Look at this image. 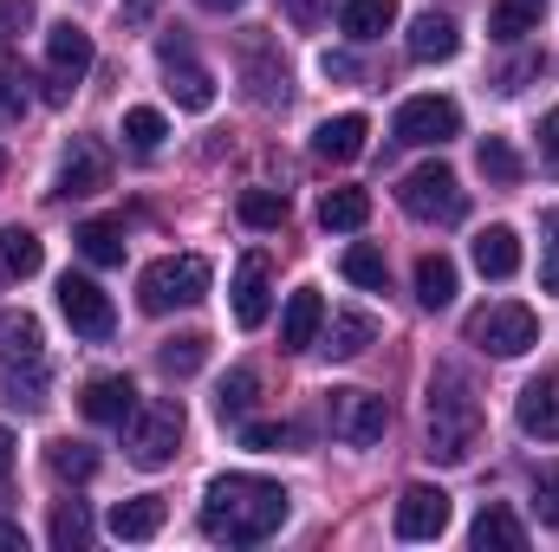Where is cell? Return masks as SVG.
<instances>
[{"label":"cell","instance_id":"cell-1","mask_svg":"<svg viewBox=\"0 0 559 552\" xmlns=\"http://www.w3.org/2000/svg\"><path fill=\"white\" fill-rule=\"evenodd\" d=\"M293 514V494L267 475H222L202 494V533L215 547H261L274 540Z\"/></svg>","mask_w":559,"mask_h":552},{"label":"cell","instance_id":"cell-2","mask_svg":"<svg viewBox=\"0 0 559 552\" xmlns=\"http://www.w3.org/2000/svg\"><path fill=\"white\" fill-rule=\"evenodd\" d=\"M429 461H442V468H455V461H468L475 448H481V397H475V384L455 371V364H436V377H429Z\"/></svg>","mask_w":559,"mask_h":552},{"label":"cell","instance_id":"cell-3","mask_svg":"<svg viewBox=\"0 0 559 552\" xmlns=\"http://www.w3.org/2000/svg\"><path fill=\"white\" fill-rule=\"evenodd\" d=\"M182 429H189L182 397H150V404H138L131 422H124V455H131L138 468H169L176 448H182Z\"/></svg>","mask_w":559,"mask_h":552},{"label":"cell","instance_id":"cell-4","mask_svg":"<svg viewBox=\"0 0 559 552\" xmlns=\"http://www.w3.org/2000/svg\"><path fill=\"white\" fill-rule=\"evenodd\" d=\"M397 202H404V215L423 221V228H455V221L468 215V189L455 182L449 163H423V169H411V176L397 182Z\"/></svg>","mask_w":559,"mask_h":552},{"label":"cell","instance_id":"cell-5","mask_svg":"<svg viewBox=\"0 0 559 552\" xmlns=\"http://www.w3.org/2000/svg\"><path fill=\"white\" fill-rule=\"evenodd\" d=\"M209 279H215V267H209L202 254H163V261H150V267H143L138 305H143V312L202 305V299H209Z\"/></svg>","mask_w":559,"mask_h":552},{"label":"cell","instance_id":"cell-6","mask_svg":"<svg viewBox=\"0 0 559 552\" xmlns=\"http://www.w3.org/2000/svg\"><path fill=\"white\" fill-rule=\"evenodd\" d=\"M468 345L488 351V358H521V351L540 345V319L521 299H495V305L468 312Z\"/></svg>","mask_w":559,"mask_h":552},{"label":"cell","instance_id":"cell-7","mask_svg":"<svg viewBox=\"0 0 559 552\" xmlns=\"http://www.w3.org/2000/svg\"><path fill=\"white\" fill-rule=\"evenodd\" d=\"M325 422H332V435H338L345 448H371V442H384V429H391V404L371 397V391H332V397H325Z\"/></svg>","mask_w":559,"mask_h":552},{"label":"cell","instance_id":"cell-8","mask_svg":"<svg viewBox=\"0 0 559 552\" xmlns=\"http://www.w3.org/2000/svg\"><path fill=\"white\" fill-rule=\"evenodd\" d=\"M59 312H66V325L79 332V338H111V325H118V312H111V292L98 286V279L85 274H66L59 279Z\"/></svg>","mask_w":559,"mask_h":552},{"label":"cell","instance_id":"cell-9","mask_svg":"<svg viewBox=\"0 0 559 552\" xmlns=\"http://www.w3.org/2000/svg\"><path fill=\"white\" fill-rule=\"evenodd\" d=\"M449 137H462V111H455V98H411V105L397 111V143L442 149Z\"/></svg>","mask_w":559,"mask_h":552},{"label":"cell","instance_id":"cell-10","mask_svg":"<svg viewBox=\"0 0 559 552\" xmlns=\"http://www.w3.org/2000/svg\"><path fill=\"white\" fill-rule=\"evenodd\" d=\"M98 189H111V149L98 137H72V149L59 156V195L66 202H85Z\"/></svg>","mask_w":559,"mask_h":552},{"label":"cell","instance_id":"cell-11","mask_svg":"<svg viewBox=\"0 0 559 552\" xmlns=\"http://www.w3.org/2000/svg\"><path fill=\"white\" fill-rule=\"evenodd\" d=\"M449 494L442 488H429V481H417V488H404L397 494V540H442L449 533Z\"/></svg>","mask_w":559,"mask_h":552},{"label":"cell","instance_id":"cell-12","mask_svg":"<svg viewBox=\"0 0 559 552\" xmlns=\"http://www.w3.org/2000/svg\"><path fill=\"white\" fill-rule=\"evenodd\" d=\"M241 72H248V98L254 105H286V59L267 33L241 39Z\"/></svg>","mask_w":559,"mask_h":552},{"label":"cell","instance_id":"cell-13","mask_svg":"<svg viewBox=\"0 0 559 552\" xmlns=\"http://www.w3.org/2000/svg\"><path fill=\"white\" fill-rule=\"evenodd\" d=\"M156 52H163V72H169V98H176L182 111H209V105H215V79L189 59V39H163Z\"/></svg>","mask_w":559,"mask_h":552},{"label":"cell","instance_id":"cell-14","mask_svg":"<svg viewBox=\"0 0 559 552\" xmlns=\"http://www.w3.org/2000/svg\"><path fill=\"white\" fill-rule=\"evenodd\" d=\"M92 33L85 26H72V20H59V26H46V79H59V85H79L85 72H92Z\"/></svg>","mask_w":559,"mask_h":552},{"label":"cell","instance_id":"cell-15","mask_svg":"<svg viewBox=\"0 0 559 552\" xmlns=\"http://www.w3.org/2000/svg\"><path fill=\"white\" fill-rule=\"evenodd\" d=\"M404 46H411L417 65H449V59L462 52V26H455V13H436V7H429V13L411 20V39H404Z\"/></svg>","mask_w":559,"mask_h":552},{"label":"cell","instance_id":"cell-16","mask_svg":"<svg viewBox=\"0 0 559 552\" xmlns=\"http://www.w3.org/2000/svg\"><path fill=\"white\" fill-rule=\"evenodd\" d=\"M267 312H274L267 254H241V267H235V319H241L248 332H261V325H267Z\"/></svg>","mask_w":559,"mask_h":552},{"label":"cell","instance_id":"cell-17","mask_svg":"<svg viewBox=\"0 0 559 552\" xmlns=\"http://www.w3.org/2000/svg\"><path fill=\"white\" fill-rule=\"evenodd\" d=\"M319 332H325V299L312 286H299L286 299V312H280V351H312Z\"/></svg>","mask_w":559,"mask_h":552},{"label":"cell","instance_id":"cell-18","mask_svg":"<svg viewBox=\"0 0 559 552\" xmlns=\"http://www.w3.org/2000/svg\"><path fill=\"white\" fill-rule=\"evenodd\" d=\"M79 410H85V422L124 429L131 410H138V384H131V377H92V384H85V397H79Z\"/></svg>","mask_w":559,"mask_h":552},{"label":"cell","instance_id":"cell-19","mask_svg":"<svg viewBox=\"0 0 559 552\" xmlns=\"http://www.w3.org/2000/svg\"><path fill=\"white\" fill-rule=\"evenodd\" d=\"M514 416H521V429H527V435H540V442H559V371H540V377L521 391Z\"/></svg>","mask_w":559,"mask_h":552},{"label":"cell","instance_id":"cell-20","mask_svg":"<svg viewBox=\"0 0 559 552\" xmlns=\"http://www.w3.org/2000/svg\"><path fill=\"white\" fill-rule=\"evenodd\" d=\"M365 137H371V124H365L358 111L325 118V124L312 131V156H319V163H358V156H365Z\"/></svg>","mask_w":559,"mask_h":552},{"label":"cell","instance_id":"cell-21","mask_svg":"<svg viewBox=\"0 0 559 552\" xmlns=\"http://www.w3.org/2000/svg\"><path fill=\"white\" fill-rule=\"evenodd\" d=\"M475 274L481 279H514L521 274V235L501 228V221L481 228V235H475Z\"/></svg>","mask_w":559,"mask_h":552},{"label":"cell","instance_id":"cell-22","mask_svg":"<svg viewBox=\"0 0 559 552\" xmlns=\"http://www.w3.org/2000/svg\"><path fill=\"white\" fill-rule=\"evenodd\" d=\"M468 540H475V552H521V547H527V527L514 520V507H501V501H488V507L475 514V527H468Z\"/></svg>","mask_w":559,"mask_h":552},{"label":"cell","instance_id":"cell-23","mask_svg":"<svg viewBox=\"0 0 559 552\" xmlns=\"http://www.w3.org/2000/svg\"><path fill=\"white\" fill-rule=\"evenodd\" d=\"M79 254L92 261V267H124V221L118 215H92V221H79Z\"/></svg>","mask_w":559,"mask_h":552},{"label":"cell","instance_id":"cell-24","mask_svg":"<svg viewBox=\"0 0 559 552\" xmlns=\"http://www.w3.org/2000/svg\"><path fill=\"white\" fill-rule=\"evenodd\" d=\"M46 358V332L33 312H0V364H39Z\"/></svg>","mask_w":559,"mask_h":552},{"label":"cell","instance_id":"cell-25","mask_svg":"<svg viewBox=\"0 0 559 552\" xmlns=\"http://www.w3.org/2000/svg\"><path fill=\"white\" fill-rule=\"evenodd\" d=\"M163 520H169V501L163 494H138V501H118L111 507V533L118 540H156Z\"/></svg>","mask_w":559,"mask_h":552},{"label":"cell","instance_id":"cell-26","mask_svg":"<svg viewBox=\"0 0 559 552\" xmlns=\"http://www.w3.org/2000/svg\"><path fill=\"white\" fill-rule=\"evenodd\" d=\"M365 221H371V195H365V189H325V195H319V228L358 235Z\"/></svg>","mask_w":559,"mask_h":552},{"label":"cell","instance_id":"cell-27","mask_svg":"<svg viewBox=\"0 0 559 552\" xmlns=\"http://www.w3.org/2000/svg\"><path fill=\"white\" fill-rule=\"evenodd\" d=\"M540 13H547V0H495L488 7V33L501 46H521L527 33H540Z\"/></svg>","mask_w":559,"mask_h":552},{"label":"cell","instance_id":"cell-28","mask_svg":"<svg viewBox=\"0 0 559 552\" xmlns=\"http://www.w3.org/2000/svg\"><path fill=\"white\" fill-rule=\"evenodd\" d=\"M338 26H345V39H378V33H391L397 26V0H345L338 7Z\"/></svg>","mask_w":559,"mask_h":552},{"label":"cell","instance_id":"cell-29","mask_svg":"<svg viewBox=\"0 0 559 552\" xmlns=\"http://www.w3.org/2000/svg\"><path fill=\"white\" fill-rule=\"evenodd\" d=\"M46 267V248L33 228H0V274L7 279H33Z\"/></svg>","mask_w":559,"mask_h":552},{"label":"cell","instance_id":"cell-30","mask_svg":"<svg viewBox=\"0 0 559 552\" xmlns=\"http://www.w3.org/2000/svg\"><path fill=\"white\" fill-rule=\"evenodd\" d=\"M254 397H261V371H254V364H235V371L222 377V391H215V416H222V422H248Z\"/></svg>","mask_w":559,"mask_h":552},{"label":"cell","instance_id":"cell-31","mask_svg":"<svg viewBox=\"0 0 559 552\" xmlns=\"http://www.w3.org/2000/svg\"><path fill=\"white\" fill-rule=\"evenodd\" d=\"M46 475L79 488V481H92V475H98V448H85V442L59 435V442H46Z\"/></svg>","mask_w":559,"mask_h":552},{"label":"cell","instance_id":"cell-32","mask_svg":"<svg viewBox=\"0 0 559 552\" xmlns=\"http://www.w3.org/2000/svg\"><path fill=\"white\" fill-rule=\"evenodd\" d=\"M417 305L423 312L455 305V261H449V254H423L417 261Z\"/></svg>","mask_w":559,"mask_h":552},{"label":"cell","instance_id":"cell-33","mask_svg":"<svg viewBox=\"0 0 559 552\" xmlns=\"http://www.w3.org/2000/svg\"><path fill=\"white\" fill-rule=\"evenodd\" d=\"M371 338H378V319H371V312H338L332 332H325V351H332V358H365Z\"/></svg>","mask_w":559,"mask_h":552},{"label":"cell","instance_id":"cell-34","mask_svg":"<svg viewBox=\"0 0 559 552\" xmlns=\"http://www.w3.org/2000/svg\"><path fill=\"white\" fill-rule=\"evenodd\" d=\"M156 364H163L169 377H195V371L209 364V332H176V338H163Z\"/></svg>","mask_w":559,"mask_h":552},{"label":"cell","instance_id":"cell-35","mask_svg":"<svg viewBox=\"0 0 559 552\" xmlns=\"http://www.w3.org/2000/svg\"><path fill=\"white\" fill-rule=\"evenodd\" d=\"M52 547L59 552L92 547V514H85V501H59V507H52Z\"/></svg>","mask_w":559,"mask_h":552},{"label":"cell","instance_id":"cell-36","mask_svg":"<svg viewBox=\"0 0 559 552\" xmlns=\"http://www.w3.org/2000/svg\"><path fill=\"white\" fill-rule=\"evenodd\" d=\"M7 404L13 410H46V358L39 364H7Z\"/></svg>","mask_w":559,"mask_h":552},{"label":"cell","instance_id":"cell-37","mask_svg":"<svg viewBox=\"0 0 559 552\" xmlns=\"http://www.w3.org/2000/svg\"><path fill=\"white\" fill-rule=\"evenodd\" d=\"M475 163H481V176H488V182H501V189H514V182H521V156H514V143H508V137H481Z\"/></svg>","mask_w":559,"mask_h":552},{"label":"cell","instance_id":"cell-38","mask_svg":"<svg viewBox=\"0 0 559 552\" xmlns=\"http://www.w3.org/2000/svg\"><path fill=\"white\" fill-rule=\"evenodd\" d=\"M345 279H352V286H371V292H384L391 267H384V254H378L371 241H352V248H345Z\"/></svg>","mask_w":559,"mask_h":552},{"label":"cell","instance_id":"cell-39","mask_svg":"<svg viewBox=\"0 0 559 552\" xmlns=\"http://www.w3.org/2000/svg\"><path fill=\"white\" fill-rule=\"evenodd\" d=\"M163 137H169V124H163V111H156V105H131V111H124V143H131V149L150 156Z\"/></svg>","mask_w":559,"mask_h":552},{"label":"cell","instance_id":"cell-40","mask_svg":"<svg viewBox=\"0 0 559 552\" xmlns=\"http://www.w3.org/2000/svg\"><path fill=\"white\" fill-rule=\"evenodd\" d=\"M241 221H248V228H280V221H286V195H280V189H248V195H241Z\"/></svg>","mask_w":559,"mask_h":552},{"label":"cell","instance_id":"cell-41","mask_svg":"<svg viewBox=\"0 0 559 552\" xmlns=\"http://www.w3.org/2000/svg\"><path fill=\"white\" fill-rule=\"evenodd\" d=\"M540 292L559 299V208L540 215Z\"/></svg>","mask_w":559,"mask_h":552},{"label":"cell","instance_id":"cell-42","mask_svg":"<svg viewBox=\"0 0 559 552\" xmlns=\"http://www.w3.org/2000/svg\"><path fill=\"white\" fill-rule=\"evenodd\" d=\"M241 442L261 448V455H280V448L299 442V429H293V422H241Z\"/></svg>","mask_w":559,"mask_h":552},{"label":"cell","instance_id":"cell-43","mask_svg":"<svg viewBox=\"0 0 559 552\" xmlns=\"http://www.w3.org/2000/svg\"><path fill=\"white\" fill-rule=\"evenodd\" d=\"M534 514L547 527H559V461H540L534 468Z\"/></svg>","mask_w":559,"mask_h":552},{"label":"cell","instance_id":"cell-44","mask_svg":"<svg viewBox=\"0 0 559 552\" xmlns=\"http://www.w3.org/2000/svg\"><path fill=\"white\" fill-rule=\"evenodd\" d=\"M0 92H7L13 111H26V65H20V52H0Z\"/></svg>","mask_w":559,"mask_h":552},{"label":"cell","instance_id":"cell-45","mask_svg":"<svg viewBox=\"0 0 559 552\" xmlns=\"http://www.w3.org/2000/svg\"><path fill=\"white\" fill-rule=\"evenodd\" d=\"M280 13H286L293 26H319V20L332 13V0H280Z\"/></svg>","mask_w":559,"mask_h":552},{"label":"cell","instance_id":"cell-46","mask_svg":"<svg viewBox=\"0 0 559 552\" xmlns=\"http://www.w3.org/2000/svg\"><path fill=\"white\" fill-rule=\"evenodd\" d=\"M33 26V0H0V39Z\"/></svg>","mask_w":559,"mask_h":552},{"label":"cell","instance_id":"cell-47","mask_svg":"<svg viewBox=\"0 0 559 552\" xmlns=\"http://www.w3.org/2000/svg\"><path fill=\"white\" fill-rule=\"evenodd\" d=\"M540 163H547V169L559 176V105L547 111V118H540Z\"/></svg>","mask_w":559,"mask_h":552},{"label":"cell","instance_id":"cell-48","mask_svg":"<svg viewBox=\"0 0 559 552\" xmlns=\"http://www.w3.org/2000/svg\"><path fill=\"white\" fill-rule=\"evenodd\" d=\"M156 20V0H124V26H150Z\"/></svg>","mask_w":559,"mask_h":552},{"label":"cell","instance_id":"cell-49","mask_svg":"<svg viewBox=\"0 0 559 552\" xmlns=\"http://www.w3.org/2000/svg\"><path fill=\"white\" fill-rule=\"evenodd\" d=\"M319 65H325V79H352V72H358V65H352V52H325Z\"/></svg>","mask_w":559,"mask_h":552},{"label":"cell","instance_id":"cell-50","mask_svg":"<svg viewBox=\"0 0 559 552\" xmlns=\"http://www.w3.org/2000/svg\"><path fill=\"white\" fill-rule=\"evenodd\" d=\"M7 481H13V435L0 429V501H7Z\"/></svg>","mask_w":559,"mask_h":552},{"label":"cell","instance_id":"cell-51","mask_svg":"<svg viewBox=\"0 0 559 552\" xmlns=\"http://www.w3.org/2000/svg\"><path fill=\"white\" fill-rule=\"evenodd\" d=\"M0 552H26V533H20V520H0Z\"/></svg>","mask_w":559,"mask_h":552},{"label":"cell","instance_id":"cell-52","mask_svg":"<svg viewBox=\"0 0 559 552\" xmlns=\"http://www.w3.org/2000/svg\"><path fill=\"white\" fill-rule=\"evenodd\" d=\"M195 7H209V13H235L241 0H195Z\"/></svg>","mask_w":559,"mask_h":552},{"label":"cell","instance_id":"cell-53","mask_svg":"<svg viewBox=\"0 0 559 552\" xmlns=\"http://www.w3.org/2000/svg\"><path fill=\"white\" fill-rule=\"evenodd\" d=\"M13 118H20V111H13V105H7V92H0V124H13Z\"/></svg>","mask_w":559,"mask_h":552},{"label":"cell","instance_id":"cell-54","mask_svg":"<svg viewBox=\"0 0 559 552\" xmlns=\"http://www.w3.org/2000/svg\"><path fill=\"white\" fill-rule=\"evenodd\" d=\"M0 182H7V156H0Z\"/></svg>","mask_w":559,"mask_h":552}]
</instances>
